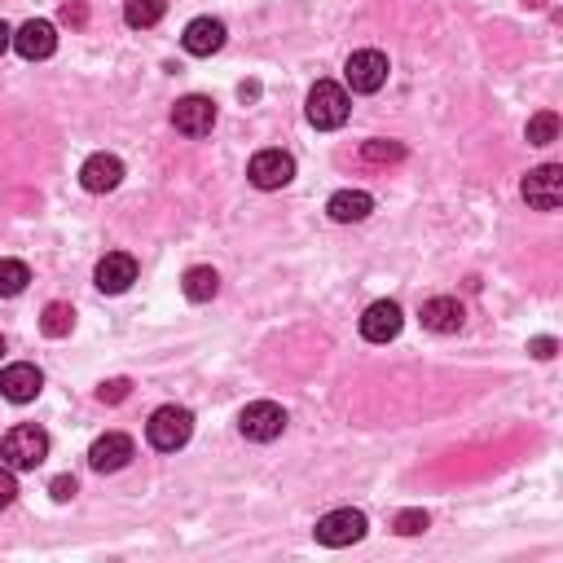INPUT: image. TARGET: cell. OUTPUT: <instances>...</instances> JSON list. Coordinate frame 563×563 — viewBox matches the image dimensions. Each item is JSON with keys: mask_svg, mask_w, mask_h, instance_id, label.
<instances>
[{"mask_svg": "<svg viewBox=\"0 0 563 563\" xmlns=\"http://www.w3.org/2000/svg\"><path fill=\"white\" fill-rule=\"evenodd\" d=\"M49 493H53V502H71L80 493V484H75V476H58L49 484Z\"/></svg>", "mask_w": 563, "mask_h": 563, "instance_id": "28", "label": "cell"}, {"mask_svg": "<svg viewBox=\"0 0 563 563\" xmlns=\"http://www.w3.org/2000/svg\"><path fill=\"white\" fill-rule=\"evenodd\" d=\"M44 388V374L31 366V361H18V366H5L0 370V396L5 401H14V405H27V401H36Z\"/></svg>", "mask_w": 563, "mask_h": 563, "instance_id": "11", "label": "cell"}, {"mask_svg": "<svg viewBox=\"0 0 563 563\" xmlns=\"http://www.w3.org/2000/svg\"><path fill=\"white\" fill-rule=\"evenodd\" d=\"M71 326H75V308L71 304H49L40 313V330L49 339H62V335H71Z\"/></svg>", "mask_w": 563, "mask_h": 563, "instance_id": "22", "label": "cell"}, {"mask_svg": "<svg viewBox=\"0 0 563 563\" xmlns=\"http://www.w3.org/2000/svg\"><path fill=\"white\" fill-rule=\"evenodd\" d=\"M423 326L432 330V335H458L462 322H467V313H462V304L454 300V295H436V300L423 304Z\"/></svg>", "mask_w": 563, "mask_h": 563, "instance_id": "17", "label": "cell"}, {"mask_svg": "<svg viewBox=\"0 0 563 563\" xmlns=\"http://www.w3.org/2000/svg\"><path fill=\"white\" fill-rule=\"evenodd\" d=\"M14 49L27 62H40V58H49V53L58 49V31H53V22L31 18V22H22V27L14 31Z\"/></svg>", "mask_w": 563, "mask_h": 563, "instance_id": "12", "label": "cell"}, {"mask_svg": "<svg viewBox=\"0 0 563 563\" xmlns=\"http://www.w3.org/2000/svg\"><path fill=\"white\" fill-rule=\"evenodd\" d=\"M348 115H352V102H348V93H344V84H330V80H317V88L308 93V124L313 128H344L348 124Z\"/></svg>", "mask_w": 563, "mask_h": 563, "instance_id": "3", "label": "cell"}, {"mask_svg": "<svg viewBox=\"0 0 563 563\" xmlns=\"http://www.w3.org/2000/svg\"><path fill=\"white\" fill-rule=\"evenodd\" d=\"M0 458H5V467L14 471H36L44 458H49V436L40 432V427L22 423L14 427V432H5V440H0Z\"/></svg>", "mask_w": 563, "mask_h": 563, "instance_id": "2", "label": "cell"}, {"mask_svg": "<svg viewBox=\"0 0 563 563\" xmlns=\"http://www.w3.org/2000/svg\"><path fill=\"white\" fill-rule=\"evenodd\" d=\"M361 154H366L370 163H401L405 146H401V141H366V150H361Z\"/></svg>", "mask_w": 563, "mask_h": 563, "instance_id": "24", "label": "cell"}, {"mask_svg": "<svg viewBox=\"0 0 563 563\" xmlns=\"http://www.w3.org/2000/svg\"><path fill=\"white\" fill-rule=\"evenodd\" d=\"M313 533H317V542H322V546L344 550V546H352V542H361V537H366V515L352 511V506H344V511L322 515Z\"/></svg>", "mask_w": 563, "mask_h": 563, "instance_id": "4", "label": "cell"}, {"mask_svg": "<svg viewBox=\"0 0 563 563\" xmlns=\"http://www.w3.org/2000/svg\"><path fill=\"white\" fill-rule=\"evenodd\" d=\"M524 198L528 207H537V212H555L563 203V168L559 163H542V168H533L524 176Z\"/></svg>", "mask_w": 563, "mask_h": 563, "instance_id": "6", "label": "cell"}, {"mask_svg": "<svg viewBox=\"0 0 563 563\" xmlns=\"http://www.w3.org/2000/svg\"><path fill=\"white\" fill-rule=\"evenodd\" d=\"M62 22L84 27V22H88V5H84V0H66V5H62Z\"/></svg>", "mask_w": 563, "mask_h": 563, "instance_id": "29", "label": "cell"}, {"mask_svg": "<svg viewBox=\"0 0 563 563\" xmlns=\"http://www.w3.org/2000/svg\"><path fill=\"white\" fill-rule=\"evenodd\" d=\"M388 58H383L379 49H361V53H352L348 66H344V75H348V88L352 93H379L383 84H388Z\"/></svg>", "mask_w": 563, "mask_h": 563, "instance_id": "5", "label": "cell"}, {"mask_svg": "<svg viewBox=\"0 0 563 563\" xmlns=\"http://www.w3.org/2000/svg\"><path fill=\"white\" fill-rule=\"evenodd\" d=\"M185 295H190L194 304H207L212 300V295L220 291V278H216V269H207V264H198V269H190L185 273Z\"/></svg>", "mask_w": 563, "mask_h": 563, "instance_id": "19", "label": "cell"}, {"mask_svg": "<svg viewBox=\"0 0 563 563\" xmlns=\"http://www.w3.org/2000/svg\"><path fill=\"white\" fill-rule=\"evenodd\" d=\"M326 212H330V220H339V225H357V220H366L374 212V198L366 190H339L326 203Z\"/></svg>", "mask_w": 563, "mask_h": 563, "instance_id": "18", "label": "cell"}, {"mask_svg": "<svg viewBox=\"0 0 563 563\" xmlns=\"http://www.w3.org/2000/svg\"><path fill=\"white\" fill-rule=\"evenodd\" d=\"M119 181H124L119 154H93V159L80 168V185L88 194H110V190H119Z\"/></svg>", "mask_w": 563, "mask_h": 563, "instance_id": "13", "label": "cell"}, {"mask_svg": "<svg viewBox=\"0 0 563 563\" xmlns=\"http://www.w3.org/2000/svg\"><path fill=\"white\" fill-rule=\"evenodd\" d=\"M163 14H168V0H128L124 5V22L128 27H137V31L154 27Z\"/></svg>", "mask_w": 563, "mask_h": 563, "instance_id": "20", "label": "cell"}, {"mask_svg": "<svg viewBox=\"0 0 563 563\" xmlns=\"http://www.w3.org/2000/svg\"><path fill=\"white\" fill-rule=\"evenodd\" d=\"M405 317H401V304L396 300H374L366 313H361V335L370 339V344H392L396 335H401Z\"/></svg>", "mask_w": 563, "mask_h": 563, "instance_id": "10", "label": "cell"}, {"mask_svg": "<svg viewBox=\"0 0 563 563\" xmlns=\"http://www.w3.org/2000/svg\"><path fill=\"white\" fill-rule=\"evenodd\" d=\"M132 454H137V449H132V440L124 432H106L102 440H93V449H88V467L93 471H119V467H128Z\"/></svg>", "mask_w": 563, "mask_h": 563, "instance_id": "16", "label": "cell"}, {"mask_svg": "<svg viewBox=\"0 0 563 563\" xmlns=\"http://www.w3.org/2000/svg\"><path fill=\"white\" fill-rule=\"evenodd\" d=\"M31 269L22 260H0V300H14V295L27 291Z\"/></svg>", "mask_w": 563, "mask_h": 563, "instance_id": "21", "label": "cell"}, {"mask_svg": "<svg viewBox=\"0 0 563 563\" xmlns=\"http://www.w3.org/2000/svg\"><path fill=\"white\" fill-rule=\"evenodd\" d=\"M172 124H176V132H185V137H207V132L216 128V102L203 93L181 97V102L172 106Z\"/></svg>", "mask_w": 563, "mask_h": 563, "instance_id": "7", "label": "cell"}, {"mask_svg": "<svg viewBox=\"0 0 563 563\" xmlns=\"http://www.w3.org/2000/svg\"><path fill=\"white\" fill-rule=\"evenodd\" d=\"M14 49V31H9V22H0V53Z\"/></svg>", "mask_w": 563, "mask_h": 563, "instance_id": "31", "label": "cell"}, {"mask_svg": "<svg viewBox=\"0 0 563 563\" xmlns=\"http://www.w3.org/2000/svg\"><path fill=\"white\" fill-rule=\"evenodd\" d=\"M238 427H242V436L247 440H278L286 432V410L282 405H273V401H256V405H247L238 418Z\"/></svg>", "mask_w": 563, "mask_h": 563, "instance_id": "9", "label": "cell"}, {"mask_svg": "<svg viewBox=\"0 0 563 563\" xmlns=\"http://www.w3.org/2000/svg\"><path fill=\"white\" fill-rule=\"evenodd\" d=\"M14 498H18L14 467H0V511H5V506H14Z\"/></svg>", "mask_w": 563, "mask_h": 563, "instance_id": "27", "label": "cell"}, {"mask_svg": "<svg viewBox=\"0 0 563 563\" xmlns=\"http://www.w3.org/2000/svg\"><path fill=\"white\" fill-rule=\"evenodd\" d=\"M427 524H432V520H427V511H401V515H396V533H401V537H418Z\"/></svg>", "mask_w": 563, "mask_h": 563, "instance_id": "25", "label": "cell"}, {"mask_svg": "<svg viewBox=\"0 0 563 563\" xmlns=\"http://www.w3.org/2000/svg\"><path fill=\"white\" fill-rule=\"evenodd\" d=\"M97 291H106V295H124L132 282H137V260L128 256V251H110V256L97 264Z\"/></svg>", "mask_w": 563, "mask_h": 563, "instance_id": "14", "label": "cell"}, {"mask_svg": "<svg viewBox=\"0 0 563 563\" xmlns=\"http://www.w3.org/2000/svg\"><path fill=\"white\" fill-rule=\"evenodd\" d=\"M555 339H550V335H542V339H533V344H528V352H533V357H542V361H550V357H555Z\"/></svg>", "mask_w": 563, "mask_h": 563, "instance_id": "30", "label": "cell"}, {"mask_svg": "<svg viewBox=\"0 0 563 563\" xmlns=\"http://www.w3.org/2000/svg\"><path fill=\"white\" fill-rule=\"evenodd\" d=\"M185 53H194V58H212V53L225 49V22L220 18H194L190 27H185Z\"/></svg>", "mask_w": 563, "mask_h": 563, "instance_id": "15", "label": "cell"}, {"mask_svg": "<svg viewBox=\"0 0 563 563\" xmlns=\"http://www.w3.org/2000/svg\"><path fill=\"white\" fill-rule=\"evenodd\" d=\"M190 436H194V414L185 410V405H163V410H154L150 423H146V440L159 449V454H176Z\"/></svg>", "mask_w": 563, "mask_h": 563, "instance_id": "1", "label": "cell"}, {"mask_svg": "<svg viewBox=\"0 0 563 563\" xmlns=\"http://www.w3.org/2000/svg\"><path fill=\"white\" fill-rule=\"evenodd\" d=\"M0 352H5V339H0Z\"/></svg>", "mask_w": 563, "mask_h": 563, "instance_id": "32", "label": "cell"}, {"mask_svg": "<svg viewBox=\"0 0 563 563\" xmlns=\"http://www.w3.org/2000/svg\"><path fill=\"white\" fill-rule=\"evenodd\" d=\"M559 141V115L555 110H542V115L528 119V146H555Z\"/></svg>", "mask_w": 563, "mask_h": 563, "instance_id": "23", "label": "cell"}, {"mask_svg": "<svg viewBox=\"0 0 563 563\" xmlns=\"http://www.w3.org/2000/svg\"><path fill=\"white\" fill-rule=\"evenodd\" d=\"M247 176L256 190H282V185L295 181V159L286 150H260L256 159H251Z\"/></svg>", "mask_w": 563, "mask_h": 563, "instance_id": "8", "label": "cell"}, {"mask_svg": "<svg viewBox=\"0 0 563 563\" xmlns=\"http://www.w3.org/2000/svg\"><path fill=\"white\" fill-rule=\"evenodd\" d=\"M128 388H132L128 379H106L102 388H97V401H102V405H119L128 396Z\"/></svg>", "mask_w": 563, "mask_h": 563, "instance_id": "26", "label": "cell"}]
</instances>
